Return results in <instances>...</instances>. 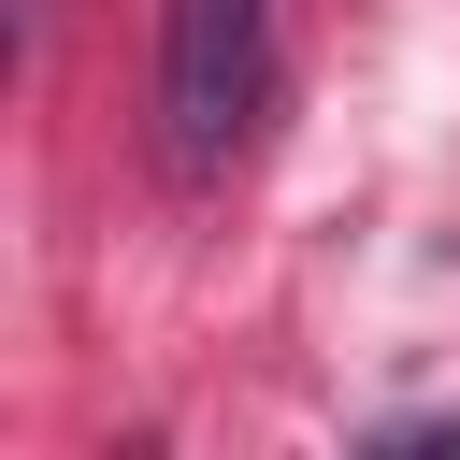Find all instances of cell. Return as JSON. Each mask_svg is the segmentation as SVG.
Listing matches in <instances>:
<instances>
[{"label": "cell", "instance_id": "obj_1", "mask_svg": "<svg viewBox=\"0 0 460 460\" xmlns=\"http://www.w3.org/2000/svg\"><path fill=\"white\" fill-rule=\"evenodd\" d=\"M273 86V0H172L158 14V158L187 187L230 172V144L259 129Z\"/></svg>", "mask_w": 460, "mask_h": 460}]
</instances>
